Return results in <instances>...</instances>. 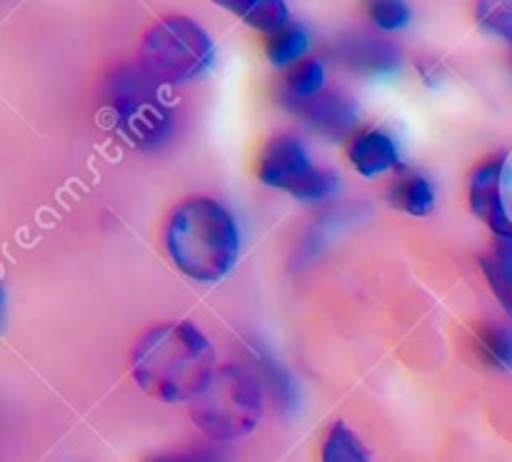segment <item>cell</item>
Listing matches in <instances>:
<instances>
[{
	"mask_svg": "<svg viewBox=\"0 0 512 462\" xmlns=\"http://www.w3.org/2000/svg\"><path fill=\"white\" fill-rule=\"evenodd\" d=\"M210 340L188 320L150 328L133 348V380L160 403H193L213 378Z\"/></svg>",
	"mask_w": 512,
	"mask_h": 462,
	"instance_id": "cell-1",
	"label": "cell"
},
{
	"mask_svg": "<svg viewBox=\"0 0 512 462\" xmlns=\"http://www.w3.org/2000/svg\"><path fill=\"white\" fill-rule=\"evenodd\" d=\"M165 250L175 268L198 283H220L240 258L233 215L213 198H188L165 220Z\"/></svg>",
	"mask_w": 512,
	"mask_h": 462,
	"instance_id": "cell-2",
	"label": "cell"
},
{
	"mask_svg": "<svg viewBox=\"0 0 512 462\" xmlns=\"http://www.w3.org/2000/svg\"><path fill=\"white\" fill-rule=\"evenodd\" d=\"M190 418L218 443L245 438L263 418L260 378L240 365H223L190 403Z\"/></svg>",
	"mask_w": 512,
	"mask_h": 462,
	"instance_id": "cell-3",
	"label": "cell"
},
{
	"mask_svg": "<svg viewBox=\"0 0 512 462\" xmlns=\"http://www.w3.org/2000/svg\"><path fill=\"white\" fill-rule=\"evenodd\" d=\"M138 63L160 85L188 83L215 63V43L208 30L188 15H168L145 33Z\"/></svg>",
	"mask_w": 512,
	"mask_h": 462,
	"instance_id": "cell-4",
	"label": "cell"
},
{
	"mask_svg": "<svg viewBox=\"0 0 512 462\" xmlns=\"http://www.w3.org/2000/svg\"><path fill=\"white\" fill-rule=\"evenodd\" d=\"M105 103L120 133L138 148H160L173 130V113L160 83L140 68L113 70L105 83Z\"/></svg>",
	"mask_w": 512,
	"mask_h": 462,
	"instance_id": "cell-5",
	"label": "cell"
},
{
	"mask_svg": "<svg viewBox=\"0 0 512 462\" xmlns=\"http://www.w3.org/2000/svg\"><path fill=\"white\" fill-rule=\"evenodd\" d=\"M258 178L268 188L283 190L305 203L333 198L340 190L338 173L330 168H318L310 160L305 145L290 133L275 135L265 145L258 160Z\"/></svg>",
	"mask_w": 512,
	"mask_h": 462,
	"instance_id": "cell-6",
	"label": "cell"
},
{
	"mask_svg": "<svg viewBox=\"0 0 512 462\" xmlns=\"http://www.w3.org/2000/svg\"><path fill=\"white\" fill-rule=\"evenodd\" d=\"M505 178H508V163L488 160L480 163L468 180L470 210L493 230L495 238H512V213Z\"/></svg>",
	"mask_w": 512,
	"mask_h": 462,
	"instance_id": "cell-7",
	"label": "cell"
},
{
	"mask_svg": "<svg viewBox=\"0 0 512 462\" xmlns=\"http://www.w3.org/2000/svg\"><path fill=\"white\" fill-rule=\"evenodd\" d=\"M288 108L300 115L303 123H308L315 133L325 135L330 140H343L358 123V105L353 98L338 90H320L313 98H290Z\"/></svg>",
	"mask_w": 512,
	"mask_h": 462,
	"instance_id": "cell-8",
	"label": "cell"
},
{
	"mask_svg": "<svg viewBox=\"0 0 512 462\" xmlns=\"http://www.w3.org/2000/svg\"><path fill=\"white\" fill-rule=\"evenodd\" d=\"M335 58L348 70L363 75H393L403 63V55L390 40L375 38L368 33H355L340 40L335 48Z\"/></svg>",
	"mask_w": 512,
	"mask_h": 462,
	"instance_id": "cell-9",
	"label": "cell"
},
{
	"mask_svg": "<svg viewBox=\"0 0 512 462\" xmlns=\"http://www.w3.org/2000/svg\"><path fill=\"white\" fill-rule=\"evenodd\" d=\"M398 145L383 130H365L348 143V160L363 178H375L398 165Z\"/></svg>",
	"mask_w": 512,
	"mask_h": 462,
	"instance_id": "cell-10",
	"label": "cell"
},
{
	"mask_svg": "<svg viewBox=\"0 0 512 462\" xmlns=\"http://www.w3.org/2000/svg\"><path fill=\"white\" fill-rule=\"evenodd\" d=\"M228 13L238 15L245 25L260 33H278L290 25V10L285 0H213Z\"/></svg>",
	"mask_w": 512,
	"mask_h": 462,
	"instance_id": "cell-11",
	"label": "cell"
},
{
	"mask_svg": "<svg viewBox=\"0 0 512 462\" xmlns=\"http://www.w3.org/2000/svg\"><path fill=\"white\" fill-rule=\"evenodd\" d=\"M253 363L258 368L260 380L268 385V390L273 393L275 403L285 410V413H295L300 403V390L295 378L290 375V370L280 363L278 358H273L270 353H265L260 345H253Z\"/></svg>",
	"mask_w": 512,
	"mask_h": 462,
	"instance_id": "cell-12",
	"label": "cell"
},
{
	"mask_svg": "<svg viewBox=\"0 0 512 462\" xmlns=\"http://www.w3.org/2000/svg\"><path fill=\"white\" fill-rule=\"evenodd\" d=\"M390 205L413 218H425L435 208V193L428 178L420 173H408L390 188Z\"/></svg>",
	"mask_w": 512,
	"mask_h": 462,
	"instance_id": "cell-13",
	"label": "cell"
},
{
	"mask_svg": "<svg viewBox=\"0 0 512 462\" xmlns=\"http://www.w3.org/2000/svg\"><path fill=\"white\" fill-rule=\"evenodd\" d=\"M483 270L493 293L512 315V238H495V250L483 258Z\"/></svg>",
	"mask_w": 512,
	"mask_h": 462,
	"instance_id": "cell-14",
	"label": "cell"
},
{
	"mask_svg": "<svg viewBox=\"0 0 512 462\" xmlns=\"http://www.w3.org/2000/svg\"><path fill=\"white\" fill-rule=\"evenodd\" d=\"M308 45H310L308 30H305L300 23H290L285 25L283 30L270 35L268 43H265V55H268V60L275 65V68H288V65L298 63V60L303 58Z\"/></svg>",
	"mask_w": 512,
	"mask_h": 462,
	"instance_id": "cell-15",
	"label": "cell"
},
{
	"mask_svg": "<svg viewBox=\"0 0 512 462\" xmlns=\"http://www.w3.org/2000/svg\"><path fill=\"white\" fill-rule=\"evenodd\" d=\"M475 348L485 365L512 373V328L508 325H483L475 338Z\"/></svg>",
	"mask_w": 512,
	"mask_h": 462,
	"instance_id": "cell-16",
	"label": "cell"
},
{
	"mask_svg": "<svg viewBox=\"0 0 512 462\" xmlns=\"http://www.w3.org/2000/svg\"><path fill=\"white\" fill-rule=\"evenodd\" d=\"M323 462H373L368 450L358 440V435L348 428L345 423H335L330 428L328 438L323 443Z\"/></svg>",
	"mask_w": 512,
	"mask_h": 462,
	"instance_id": "cell-17",
	"label": "cell"
},
{
	"mask_svg": "<svg viewBox=\"0 0 512 462\" xmlns=\"http://www.w3.org/2000/svg\"><path fill=\"white\" fill-rule=\"evenodd\" d=\"M325 68L318 60H300L285 75V88L290 98H313L323 90Z\"/></svg>",
	"mask_w": 512,
	"mask_h": 462,
	"instance_id": "cell-18",
	"label": "cell"
},
{
	"mask_svg": "<svg viewBox=\"0 0 512 462\" xmlns=\"http://www.w3.org/2000/svg\"><path fill=\"white\" fill-rule=\"evenodd\" d=\"M475 18L480 28L512 45V0H478Z\"/></svg>",
	"mask_w": 512,
	"mask_h": 462,
	"instance_id": "cell-19",
	"label": "cell"
},
{
	"mask_svg": "<svg viewBox=\"0 0 512 462\" xmlns=\"http://www.w3.org/2000/svg\"><path fill=\"white\" fill-rule=\"evenodd\" d=\"M365 13L380 30H400L410 23V5L405 0H363Z\"/></svg>",
	"mask_w": 512,
	"mask_h": 462,
	"instance_id": "cell-20",
	"label": "cell"
},
{
	"mask_svg": "<svg viewBox=\"0 0 512 462\" xmlns=\"http://www.w3.org/2000/svg\"><path fill=\"white\" fill-rule=\"evenodd\" d=\"M148 462H225L218 450H188V453H173V455H158Z\"/></svg>",
	"mask_w": 512,
	"mask_h": 462,
	"instance_id": "cell-21",
	"label": "cell"
},
{
	"mask_svg": "<svg viewBox=\"0 0 512 462\" xmlns=\"http://www.w3.org/2000/svg\"><path fill=\"white\" fill-rule=\"evenodd\" d=\"M505 188H508V205L512 208V168L508 165V178H505ZM512 213V210H510Z\"/></svg>",
	"mask_w": 512,
	"mask_h": 462,
	"instance_id": "cell-22",
	"label": "cell"
}]
</instances>
